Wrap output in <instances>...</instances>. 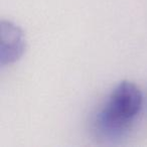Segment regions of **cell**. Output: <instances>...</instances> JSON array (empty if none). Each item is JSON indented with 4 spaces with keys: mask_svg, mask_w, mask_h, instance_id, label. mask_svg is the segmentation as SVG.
<instances>
[{
    "mask_svg": "<svg viewBox=\"0 0 147 147\" xmlns=\"http://www.w3.org/2000/svg\"><path fill=\"white\" fill-rule=\"evenodd\" d=\"M0 35V65L4 67L22 57L26 49V38L22 29L8 20H1Z\"/></svg>",
    "mask_w": 147,
    "mask_h": 147,
    "instance_id": "obj_2",
    "label": "cell"
},
{
    "mask_svg": "<svg viewBox=\"0 0 147 147\" xmlns=\"http://www.w3.org/2000/svg\"><path fill=\"white\" fill-rule=\"evenodd\" d=\"M142 105L140 89L129 81L120 82L95 115L93 123L96 133L106 140L121 139L129 131Z\"/></svg>",
    "mask_w": 147,
    "mask_h": 147,
    "instance_id": "obj_1",
    "label": "cell"
}]
</instances>
